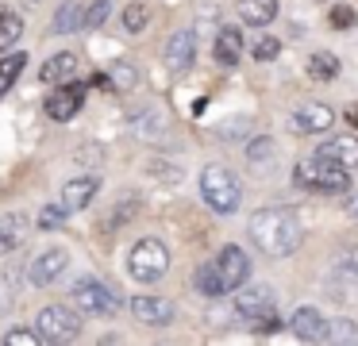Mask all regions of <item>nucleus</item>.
Here are the masks:
<instances>
[{
	"mask_svg": "<svg viewBox=\"0 0 358 346\" xmlns=\"http://www.w3.org/2000/svg\"><path fill=\"white\" fill-rule=\"evenodd\" d=\"M66 215H70V208H66L62 200H58V204H47V208L39 212V227H43V231H58V227L66 223Z\"/></svg>",
	"mask_w": 358,
	"mask_h": 346,
	"instance_id": "nucleus-28",
	"label": "nucleus"
},
{
	"mask_svg": "<svg viewBox=\"0 0 358 346\" xmlns=\"http://www.w3.org/2000/svg\"><path fill=\"white\" fill-rule=\"evenodd\" d=\"M131 312H135V319L147 323V327H170L173 323V300H166V296H135Z\"/></svg>",
	"mask_w": 358,
	"mask_h": 346,
	"instance_id": "nucleus-13",
	"label": "nucleus"
},
{
	"mask_svg": "<svg viewBox=\"0 0 358 346\" xmlns=\"http://www.w3.org/2000/svg\"><path fill=\"white\" fill-rule=\"evenodd\" d=\"M250 54H255L258 62H273V58L281 54V43H278L273 35H262V38L255 43V50H250Z\"/></svg>",
	"mask_w": 358,
	"mask_h": 346,
	"instance_id": "nucleus-32",
	"label": "nucleus"
},
{
	"mask_svg": "<svg viewBox=\"0 0 358 346\" xmlns=\"http://www.w3.org/2000/svg\"><path fill=\"white\" fill-rule=\"evenodd\" d=\"M108 12H112V0H93V4H89V12H85V31L101 27V23L108 20Z\"/></svg>",
	"mask_w": 358,
	"mask_h": 346,
	"instance_id": "nucleus-31",
	"label": "nucleus"
},
{
	"mask_svg": "<svg viewBox=\"0 0 358 346\" xmlns=\"http://www.w3.org/2000/svg\"><path fill=\"white\" fill-rule=\"evenodd\" d=\"M316 158L335 161V166H343V169H358V138L355 135L327 138V143L316 146Z\"/></svg>",
	"mask_w": 358,
	"mask_h": 346,
	"instance_id": "nucleus-14",
	"label": "nucleus"
},
{
	"mask_svg": "<svg viewBox=\"0 0 358 346\" xmlns=\"http://www.w3.org/2000/svg\"><path fill=\"white\" fill-rule=\"evenodd\" d=\"M70 296H73V308H78L81 315H112L120 304L116 292H112L108 284H101L96 277H78Z\"/></svg>",
	"mask_w": 358,
	"mask_h": 346,
	"instance_id": "nucleus-5",
	"label": "nucleus"
},
{
	"mask_svg": "<svg viewBox=\"0 0 358 346\" xmlns=\"http://www.w3.org/2000/svg\"><path fill=\"white\" fill-rule=\"evenodd\" d=\"M201 196L216 215H231V212H239V204H243V185L235 181L231 169L208 166L201 173Z\"/></svg>",
	"mask_w": 358,
	"mask_h": 346,
	"instance_id": "nucleus-2",
	"label": "nucleus"
},
{
	"mask_svg": "<svg viewBox=\"0 0 358 346\" xmlns=\"http://www.w3.org/2000/svg\"><path fill=\"white\" fill-rule=\"evenodd\" d=\"M96 189H101V181H96L93 173H89V177H73V181H66V189H62V204L70 208V212H81V208L93 204Z\"/></svg>",
	"mask_w": 358,
	"mask_h": 346,
	"instance_id": "nucleus-17",
	"label": "nucleus"
},
{
	"mask_svg": "<svg viewBox=\"0 0 358 346\" xmlns=\"http://www.w3.org/2000/svg\"><path fill=\"white\" fill-rule=\"evenodd\" d=\"M85 12H89V4L85 0H66L62 8H58V15H55V35H70V31H81L85 27Z\"/></svg>",
	"mask_w": 358,
	"mask_h": 346,
	"instance_id": "nucleus-20",
	"label": "nucleus"
},
{
	"mask_svg": "<svg viewBox=\"0 0 358 346\" xmlns=\"http://www.w3.org/2000/svg\"><path fill=\"white\" fill-rule=\"evenodd\" d=\"M127 269H131V277L143 284L166 277V269H170V250H166V243H158V238H139V243L131 246Z\"/></svg>",
	"mask_w": 358,
	"mask_h": 346,
	"instance_id": "nucleus-4",
	"label": "nucleus"
},
{
	"mask_svg": "<svg viewBox=\"0 0 358 346\" xmlns=\"http://www.w3.org/2000/svg\"><path fill=\"white\" fill-rule=\"evenodd\" d=\"M235 12L247 27H266L278 20V0H235Z\"/></svg>",
	"mask_w": 358,
	"mask_h": 346,
	"instance_id": "nucleus-18",
	"label": "nucleus"
},
{
	"mask_svg": "<svg viewBox=\"0 0 358 346\" xmlns=\"http://www.w3.org/2000/svg\"><path fill=\"white\" fill-rule=\"evenodd\" d=\"M289 327H293V335L304 338V343H324L327 338V319L316 312V308H296L293 319H289Z\"/></svg>",
	"mask_w": 358,
	"mask_h": 346,
	"instance_id": "nucleus-15",
	"label": "nucleus"
},
{
	"mask_svg": "<svg viewBox=\"0 0 358 346\" xmlns=\"http://www.w3.org/2000/svg\"><path fill=\"white\" fill-rule=\"evenodd\" d=\"M4 343H8V346H39V343H47V338H43V331L16 327V331H8V335H4Z\"/></svg>",
	"mask_w": 358,
	"mask_h": 346,
	"instance_id": "nucleus-30",
	"label": "nucleus"
},
{
	"mask_svg": "<svg viewBox=\"0 0 358 346\" xmlns=\"http://www.w3.org/2000/svg\"><path fill=\"white\" fill-rule=\"evenodd\" d=\"M293 185H301V189H312V192H347L350 189V173L343 166H335V161H324V158H312L304 161V166L293 169Z\"/></svg>",
	"mask_w": 358,
	"mask_h": 346,
	"instance_id": "nucleus-3",
	"label": "nucleus"
},
{
	"mask_svg": "<svg viewBox=\"0 0 358 346\" xmlns=\"http://www.w3.org/2000/svg\"><path fill=\"white\" fill-rule=\"evenodd\" d=\"M193 284H196V292H201V296H208V300H220V296L227 292V281H224V273H220L216 261H204V266H196Z\"/></svg>",
	"mask_w": 358,
	"mask_h": 346,
	"instance_id": "nucleus-19",
	"label": "nucleus"
},
{
	"mask_svg": "<svg viewBox=\"0 0 358 346\" xmlns=\"http://www.w3.org/2000/svg\"><path fill=\"white\" fill-rule=\"evenodd\" d=\"M250 327H255V335H273V331L281 327V319L273 312H266V315H255V319H250Z\"/></svg>",
	"mask_w": 358,
	"mask_h": 346,
	"instance_id": "nucleus-34",
	"label": "nucleus"
},
{
	"mask_svg": "<svg viewBox=\"0 0 358 346\" xmlns=\"http://www.w3.org/2000/svg\"><path fill=\"white\" fill-rule=\"evenodd\" d=\"M0 12H4V8H0Z\"/></svg>",
	"mask_w": 358,
	"mask_h": 346,
	"instance_id": "nucleus-36",
	"label": "nucleus"
},
{
	"mask_svg": "<svg viewBox=\"0 0 358 346\" xmlns=\"http://www.w3.org/2000/svg\"><path fill=\"white\" fill-rule=\"evenodd\" d=\"M78 73H81V58L66 50V54H55V58L43 62L39 81H47V85H66V81H73Z\"/></svg>",
	"mask_w": 358,
	"mask_h": 346,
	"instance_id": "nucleus-16",
	"label": "nucleus"
},
{
	"mask_svg": "<svg viewBox=\"0 0 358 346\" xmlns=\"http://www.w3.org/2000/svg\"><path fill=\"white\" fill-rule=\"evenodd\" d=\"M66 266H70V254H66L62 246H50V250H43L39 258L31 261V284H39V289L55 284L58 277L66 273Z\"/></svg>",
	"mask_w": 358,
	"mask_h": 346,
	"instance_id": "nucleus-11",
	"label": "nucleus"
},
{
	"mask_svg": "<svg viewBox=\"0 0 358 346\" xmlns=\"http://www.w3.org/2000/svg\"><path fill=\"white\" fill-rule=\"evenodd\" d=\"M108 85L116 92H131V89H139V69L131 66V62H112V69H108Z\"/></svg>",
	"mask_w": 358,
	"mask_h": 346,
	"instance_id": "nucleus-25",
	"label": "nucleus"
},
{
	"mask_svg": "<svg viewBox=\"0 0 358 346\" xmlns=\"http://www.w3.org/2000/svg\"><path fill=\"white\" fill-rule=\"evenodd\" d=\"M339 58H335V54H327V50H316L308 58V77L312 81H335V77H339Z\"/></svg>",
	"mask_w": 358,
	"mask_h": 346,
	"instance_id": "nucleus-23",
	"label": "nucleus"
},
{
	"mask_svg": "<svg viewBox=\"0 0 358 346\" xmlns=\"http://www.w3.org/2000/svg\"><path fill=\"white\" fill-rule=\"evenodd\" d=\"M147 20H150L147 4H127V8H124V27L131 31V35H139V31L147 27Z\"/></svg>",
	"mask_w": 358,
	"mask_h": 346,
	"instance_id": "nucleus-29",
	"label": "nucleus"
},
{
	"mask_svg": "<svg viewBox=\"0 0 358 346\" xmlns=\"http://www.w3.org/2000/svg\"><path fill=\"white\" fill-rule=\"evenodd\" d=\"M24 66H27V54L20 50V54H4L0 58V96H8V89L16 85V77L24 73Z\"/></svg>",
	"mask_w": 358,
	"mask_h": 346,
	"instance_id": "nucleus-24",
	"label": "nucleus"
},
{
	"mask_svg": "<svg viewBox=\"0 0 358 346\" xmlns=\"http://www.w3.org/2000/svg\"><path fill=\"white\" fill-rule=\"evenodd\" d=\"M35 323H39V331H43L47 343H73V338L81 335V315L73 312V308H66V304L43 308Z\"/></svg>",
	"mask_w": 358,
	"mask_h": 346,
	"instance_id": "nucleus-6",
	"label": "nucleus"
},
{
	"mask_svg": "<svg viewBox=\"0 0 358 346\" xmlns=\"http://www.w3.org/2000/svg\"><path fill=\"white\" fill-rule=\"evenodd\" d=\"M24 243V215H0V258Z\"/></svg>",
	"mask_w": 358,
	"mask_h": 346,
	"instance_id": "nucleus-22",
	"label": "nucleus"
},
{
	"mask_svg": "<svg viewBox=\"0 0 358 346\" xmlns=\"http://www.w3.org/2000/svg\"><path fill=\"white\" fill-rule=\"evenodd\" d=\"M331 123H335V112L327 104H320V100H308V104H301L289 115V127L301 131V135H324Z\"/></svg>",
	"mask_w": 358,
	"mask_h": 346,
	"instance_id": "nucleus-9",
	"label": "nucleus"
},
{
	"mask_svg": "<svg viewBox=\"0 0 358 346\" xmlns=\"http://www.w3.org/2000/svg\"><path fill=\"white\" fill-rule=\"evenodd\" d=\"M235 312L243 319H255V315H266L273 312V289L270 284H247V289H235Z\"/></svg>",
	"mask_w": 358,
	"mask_h": 346,
	"instance_id": "nucleus-10",
	"label": "nucleus"
},
{
	"mask_svg": "<svg viewBox=\"0 0 358 346\" xmlns=\"http://www.w3.org/2000/svg\"><path fill=\"white\" fill-rule=\"evenodd\" d=\"M247 235L266 258H289L301 246V219L289 208H258L247 223Z\"/></svg>",
	"mask_w": 358,
	"mask_h": 346,
	"instance_id": "nucleus-1",
	"label": "nucleus"
},
{
	"mask_svg": "<svg viewBox=\"0 0 358 346\" xmlns=\"http://www.w3.org/2000/svg\"><path fill=\"white\" fill-rule=\"evenodd\" d=\"M193 58H196V35L193 31H173V35L166 38V50H162L166 69H170V73H189Z\"/></svg>",
	"mask_w": 358,
	"mask_h": 346,
	"instance_id": "nucleus-8",
	"label": "nucleus"
},
{
	"mask_svg": "<svg viewBox=\"0 0 358 346\" xmlns=\"http://www.w3.org/2000/svg\"><path fill=\"white\" fill-rule=\"evenodd\" d=\"M216 62L220 66H235L239 62V54H243V31L239 27H220V35H216Z\"/></svg>",
	"mask_w": 358,
	"mask_h": 346,
	"instance_id": "nucleus-21",
	"label": "nucleus"
},
{
	"mask_svg": "<svg viewBox=\"0 0 358 346\" xmlns=\"http://www.w3.org/2000/svg\"><path fill=\"white\" fill-rule=\"evenodd\" d=\"M347 123H350V127H358V104L347 108Z\"/></svg>",
	"mask_w": 358,
	"mask_h": 346,
	"instance_id": "nucleus-35",
	"label": "nucleus"
},
{
	"mask_svg": "<svg viewBox=\"0 0 358 346\" xmlns=\"http://www.w3.org/2000/svg\"><path fill=\"white\" fill-rule=\"evenodd\" d=\"M355 8H347V4H335L331 8V27H339V31H347V27H355Z\"/></svg>",
	"mask_w": 358,
	"mask_h": 346,
	"instance_id": "nucleus-33",
	"label": "nucleus"
},
{
	"mask_svg": "<svg viewBox=\"0 0 358 346\" xmlns=\"http://www.w3.org/2000/svg\"><path fill=\"white\" fill-rule=\"evenodd\" d=\"M24 35V20L16 12H0V50H12Z\"/></svg>",
	"mask_w": 358,
	"mask_h": 346,
	"instance_id": "nucleus-26",
	"label": "nucleus"
},
{
	"mask_svg": "<svg viewBox=\"0 0 358 346\" xmlns=\"http://www.w3.org/2000/svg\"><path fill=\"white\" fill-rule=\"evenodd\" d=\"M81 104H85V89H81L78 81H66V85H55L50 89V96H47V115L50 120H58V123H70L73 115L81 112Z\"/></svg>",
	"mask_w": 358,
	"mask_h": 346,
	"instance_id": "nucleus-7",
	"label": "nucleus"
},
{
	"mask_svg": "<svg viewBox=\"0 0 358 346\" xmlns=\"http://www.w3.org/2000/svg\"><path fill=\"white\" fill-rule=\"evenodd\" d=\"M216 266H220V273H224L227 289H239V284H247V277H250V258H247V250H243V246L227 243L224 250H220Z\"/></svg>",
	"mask_w": 358,
	"mask_h": 346,
	"instance_id": "nucleus-12",
	"label": "nucleus"
},
{
	"mask_svg": "<svg viewBox=\"0 0 358 346\" xmlns=\"http://www.w3.org/2000/svg\"><path fill=\"white\" fill-rule=\"evenodd\" d=\"M327 343H358V323L355 319H331L327 323Z\"/></svg>",
	"mask_w": 358,
	"mask_h": 346,
	"instance_id": "nucleus-27",
	"label": "nucleus"
}]
</instances>
